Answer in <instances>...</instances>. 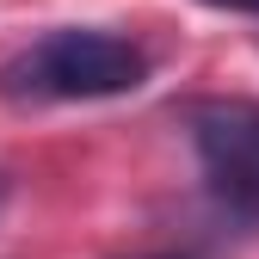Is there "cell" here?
<instances>
[{"label": "cell", "mask_w": 259, "mask_h": 259, "mask_svg": "<svg viewBox=\"0 0 259 259\" xmlns=\"http://www.w3.org/2000/svg\"><path fill=\"white\" fill-rule=\"evenodd\" d=\"M148 80V56L111 31H50L0 68L7 99H111Z\"/></svg>", "instance_id": "cell-1"}, {"label": "cell", "mask_w": 259, "mask_h": 259, "mask_svg": "<svg viewBox=\"0 0 259 259\" xmlns=\"http://www.w3.org/2000/svg\"><path fill=\"white\" fill-rule=\"evenodd\" d=\"M191 142H198L204 179L235 216L259 222V105L216 99L191 111Z\"/></svg>", "instance_id": "cell-2"}, {"label": "cell", "mask_w": 259, "mask_h": 259, "mask_svg": "<svg viewBox=\"0 0 259 259\" xmlns=\"http://www.w3.org/2000/svg\"><path fill=\"white\" fill-rule=\"evenodd\" d=\"M210 7H229V13H259V0H210Z\"/></svg>", "instance_id": "cell-3"}]
</instances>
